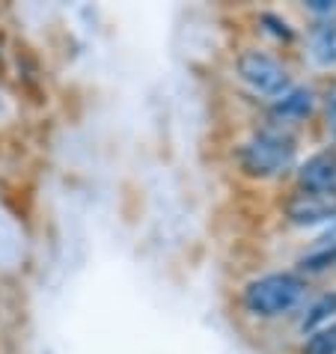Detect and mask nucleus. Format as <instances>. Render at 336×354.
Masks as SVG:
<instances>
[{
    "label": "nucleus",
    "mask_w": 336,
    "mask_h": 354,
    "mask_svg": "<svg viewBox=\"0 0 336 354\" xmlns=\"http://www.w3.org/2000/svg\"><path fill=\"white\" fill-rule=\"evenodd\" d=\"M286 214H289V221L298 223V226H315V223L336 221V196L298 191L289 203H286Z\"/></svg>",
    "instance_id": "nucleus-5"
},
{
    "label": "nucleus",
    "mask_w": 336,
    "mask_h": 354,
    "mask_svg": "<svg viewBox=\"0 0 336 354\" xmlns=\"http://www.w3.org/2000/svg\"><path fill=\"white\" fill-rule=\"evenodd\" d=\"M265 21L274 24V33H277V36L292 39V30H289V24H286V21H280V18H274V15H265Z\"/></svg>",
    "instance_id": "nucleus-12"
},
{
    "label": "nucleus",
    "mask_w": 336,
    "mask_h": 354,
    "mask_svg": "<svg viewBox=\"0 0 336 354\" xmlns=\"http://www.w3.org/2000/svg\"><path fill=\"white\" fill-rule=\"evenodd\" d=\"M301 354H336V324H321L310 333Z\"/></svg>",
    "instance_id": "nucleus-9"
},
{
    "label": "nucleus",
    "mask_w": 336,
    "mask_h": 354,
    "mask_svg": "<svg viewBox=\"0 0 336 354\" xmlns=\"http://www.w3.org/2000/svg\"><path fill=\"white\" fill-rule=\"evenodd\" d=\"M304 280L292 271H274L265 277H256L244 289V310L259 319H277L292 313L304 298Z\"/></svg>",
    "instance_id": "nucleus-1"
},
{
    "label": "nucleus",
    "mask_w": 336,
    "mask_h": 354,
    "mask_svg": "<svg viewBox=\"0 0 336 354\" xmlns=\"http://www.w3.org/2000/svg\"><path fill=\"white\" fill-rule=\"evenodd\" d=\"M328 131H330V137L336 140V86L328 93Z\"/></svg>",
    "instance_id": "nucleus-11"
},
{
    "label": "nucleus",
    "mask_w": 336,
    "mask_h": 354,
    "mask_svg": "<svg viewBox=\"0 0 336 354\" xmlns=\"http://www.w3.org/2000/svg\"><path fill=\"white\" fill-rule=\"evenodd\" d=\"M310 42H312L315 63L324 68H336V21L333 18H324V21L312 27Z\"/></svg>",
    "instance_id": "nucleus-7"
},
{
    "label": "nucleus",
    "mask_w": 336,
    "mask_h": 354,
    "mask_svg": "<svg viewBox=\"0 0 336 354\" xmlns=\"http://www.w3.org/2000/svg\"><path fill=\"white\" fill-rule=\"evenodd\" d=\"M298 185L306 194L336 196V149H324V152L310 155L298 170Z\"/></svg>",
    "instance_id": "nucleus-4"
},
{
    "label": "nucleus",
    "mask_w": 336,
    "mask_h": 354,
    "mask_svg": "<svg viewBox=\"0 0 336 354\" xmlns=\"http://www.w3.org/2000/svg\"><path fill=\"white\" fill-rule=\"evenodd\" d=\"M235 68H239L241 81L250 86L253 93L268 95V98H280L292 90V77L289 68L283 63H277L271 54L262 51H241L239 60H235Z\"/></svg>",
    "instance_id": "nucleus-3"
},
{
    "label": "nucleus",
    "mask_w": 336,
    "mask_h": 354,
    "mask_svg": "<svg viewBox=\"0 0 336 354\" xmlns=\"http://www.w3.org/2000/svg\"><path fill=\"white\" fill-rule=\"evenodd\" d=\"M295 149L298 146H295L292 134H286L283 129H262L247 143H241L239 161L241 170L256 179H274L295 164Z\"/></svg>",
    "instance_id": "nucleus-2"
},
{
    "label": "nucleus",
    "mask_w": 336,
    "mask_h": 354,
    "mask_svg": "<svg viewBox=\"0 0 336 354\" xmlns=\"http://www.w3.org/2000/svg\"><path fill=\"white\" fill-rule=\"evenodd\" d=\"M315 107V93L310 86H292L286 95L274 102V116L277 120H304Z\"/></svg>",
    "instance_id": "nucleus-6"
},
{
    "label": "nucleus",
    "mask_w": 336,
    "mask_h": 354,
    "mask_svg": "<svg viewBox=\"0 0 336 354\" xmlns=\"http://www.w3.org/2000/svg\"><path fill=\"white\" fill-rule=\"evenodd\" d=\"M336 265V239L328 241V244H321L319 250H312V253H306V257L301 259V271L306 274H321V271H328Z\"/></svg>",
    "instance_id": "nucleus-8"
},
{
    "label": "nucleus",
    "mask_w": 336,
    "mask_h": 354,
    "mask_svg": "<svg viewBox=\"0 0 336 354\" xmlns=\"http://www.w3.org/2000/svg\"><path fill=\"white\" fill-rule=\"evenodd\" d=\"M330 316H336V292L330 295H324L321 301H315L310 313L304 316V330H315V328H321V322H328Z\"/></svg>",
    "instance_id": "nucleus-10"
}]
</instances>
